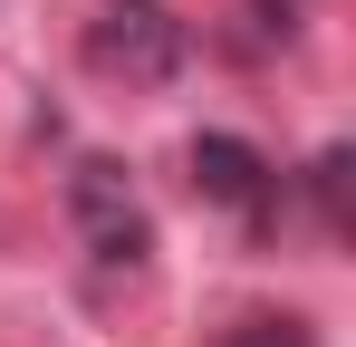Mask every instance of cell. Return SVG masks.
Returning a JSON list of instances; mask_svg holds the SVG:
<instances>
[{"label":"cell","instance_id":"1","mask_svg":"<svg viewBox=\"0 0 356 347\" xmlns=\"http://www.w3.org/2000/svg\"><path fill=\"white\" fill-rule=\"evenodd\" d=\"M183 58H193V29H183L164 0H106V20H87V68H97V77L164 87Z\"/></svg>","mask_w":356,"mask_h":347},{"label":"cell","instance_id":"2","mask_svg":"<svg viewBox=\"0 0 356 347\" xmlns=\"http://www.w3.org/2000/svg\"><path fill=\"white\" fill-rule=\"evenodd\" d=\"M67 203H77V222H87V241H97V261H106V270H145L154 222L135 213V183H125V164L87 155V164H77V183H67Z\"/></svg>","mask_w":356,"mask_h":347},{"label":"cell","instance_id":"5","mask_svg":"<svg viewBox=\"0 0 356 347\" xmlns=\"http://www.w3.org/2000/svg\"><path fill=\"white\" fill-rule=\"evenodd\" d=\"M232 347H308V338H298L289 318H250V338H232Z\"/></svg>","mask_w":356,"mask_h":347},{"label":"cell","instance_id":"4","mask_svg":"<svg viewBox=\"0 0 356 347\" xmlns=\"http://www.w3.org/2000/svg\"><path fill=\"white\" fill-rule=\"evenodd\" d=\"M347 174H356L347 145H327V155H318V213H327V231H347Z\"/></svg>","mask_w":356,"mask_h":347},{"label":"cell","instance_id":"3","mask_svg":"<svg viewBox=\"0 0 356 347\" xmlns=\"http://www.w3.org/2000/svg\"><path fill=\"white\" fill-rule=\"evenodd\" d=\"M193 193L222 213H260L270 203V155L250 135H193Z\"/></svg>","mask_w":356,"mask_h":347}]
</instances>
